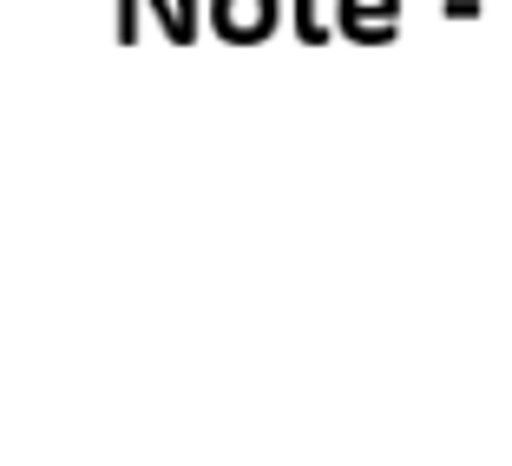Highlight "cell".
I'll use <instances>...</instances> for the list:
<instances>
[{
	"instance_id": "1",
	"label": "cell",
	"mask_w": 512,
	"mask_h": 466,
	"mask_svg": "<svg viewBox=\"0 0 512 466\" xmlns=\"http://www.w3.org/2000/svg\"><path fill=\"white\" fill-rule=\"evenodd\" d=\"M342 27L362 40H388L394 33V0H342Z\"/></svg>"
},
{
	"instance_id": "2",
	"label": "cell",
	"mask_w": 512,
	"mask_h": 466,
	"mask_svg": "<svg viewBox=\"0 0 512 466\" xmlns=\"http://www.w3.org/2000/svg\"><path fill=\"white\" fill-rule=\"evenodd\" d=\"M230 7V20H217V27H230L237 40H256V33L276 27V0H217V14Z\"/></svg>"
}]
</instances>
